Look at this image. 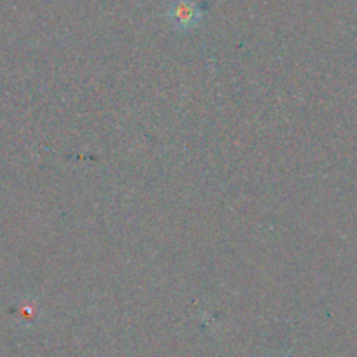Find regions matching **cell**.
I'll return each mask as SVG.
<instances>
[{"mask_svg": "<svg viewBox=\"0 0 357 357\" xmlns=\"http://www.w3.org/2000/svg\"><path fill=\"white\" fill-rule=\"evenodd\" d=\"M167 18L178 32H191L200 25L204 11L197 4V0H174L168 6Z\"/></svg>", "mask_w": 357, "mask_h": 357, "instance_id": "1", "label": "cell"}, {"mask_svg": "<svg viewBox=\"0 0 357 357\" xmlns=\"http://www.w3.org/2000/svg\"><path fill=\"white\" fill-rule=\"evenodd\" d=\"M286 357H289V356H286Z\"/></svg>", "mask_w": 357, "mask_h": 357, "instance_id": "2", "label": "cell"}]
</instances>
